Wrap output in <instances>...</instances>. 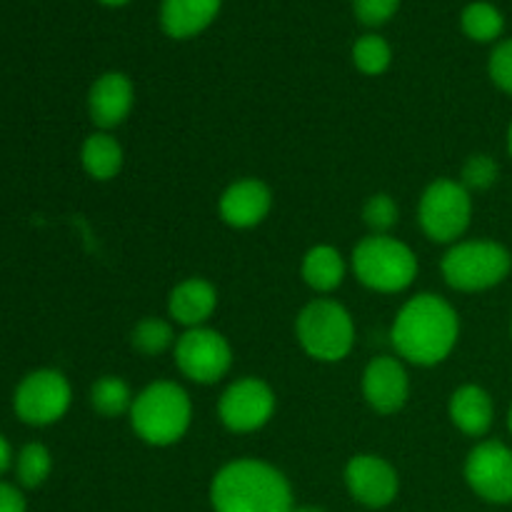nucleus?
<instances>
[{
	"instance_id": "f257e3e1",
	"label": "nucleus",
	"mask_w": 512,
	"mask_h": 512,
	"mask_svg": "<svg viewBox=\"0 0 512 512\" xmlns=\"http://www.w3.org/2000/svg\"><path fill=\"white\" fill-rule=\"evenodd\" d=\"M460 318L448 300L433 293H420L400 308L390 338L400 358L408 363L438 365L458 345Z\"/></svg>"
},
{
	"instance_id": "f03ea898",
	"label": "nucleus",
	"mask_w": 512,
	"mask_h": 512,
	"mask_svg": "<svg viewBox=\"0 0 512 512\" xmlns=\"http://www.w3.org/2000/svg\"><path fill=\"white\" fill-rule=\"evenodd\" d=\"M215 512H293V490L285 475L263 460H233L210 485Z\"/></svg>"
},
{
	"instance_id": "7ed1b4c3",
	"label": "nucleus",
	"mask_w": 512,
	"mask_h": 512,
	"mask_svg": "<svg viewBox=\"0 0 512 512\" xmlns=\"http://www.w3.org/2000/svg\"><path fill=\"white\" fill-rule=\"evenodd\" d=\"M130 428L143 443L153 448H168L185 438L193 420L190 395L170 380H158L140 390L128 413Z\"/></svg>"
},
{
	"instance_id": "20e7f679",
	"label": "nucleus",
	"mask_w": 512,
	"mask_h": 512,
	"mask_svg": "<svg viewBox=\"0 0 512 512\" xmlns=\"http://www.w3.org/2000/svg\"><path fill=\"white\" fill-rule=\"evenodd\" d=\"M353 273L375 293H403L418 278V258L398 238L368 235L353 250Z\"/></svg>"
},
{
	"instance_id": "39448f33",
	"label": "nucleus",
	"mask_w": 512,
	"mask_h": 512,
	"mask_svg": "<svg viewBox=\"0 0 512 512\" xmlns=\"http://www.w3.org/2000/svg\"><path fill=\"white\" fill-rule=\"evenodd\" d=\"M295 335L305 353L320 363L348 358L355 345V325L348 310L328 298H318L300 310Z\"/></svg>"
},
{
	"instance_id": "423d86ee",
	"label": "nucleus",
	"mask_w": 512,
	"mask_h": 512,
	"mask_svg": "<svg viewBox=\"0 0 512 512\" xmlns=\"http://www.w3.org/2000/svg\"><path fill=\"white\" fill-rule=\"evenodd\" d=\"M445 283L460 293H480L503 283L512 270V255L495 240H463L445 253Z\"/></svg>"
},
{
	"instance_id": "0eeeda50",
	"label": "nucleus",
	"mask_w": 512,
	"mask_h": 512,
	"mask_svg": "<svg viewBox=\"0 0 512 512\" xmlns=\"http://www.w3.org/2000/svg\"><path fill=\"white\" fill-rule=\"evenodd\" d=\"M473 218V200L463 183L438 178L425 188L418 205V223L433 243H458Z\"/></svg>"
},
{
	"instance_id": "6e6552de",
	"label": "nucleus",
	"mask_w": 512,
	"mask_h": 512,
	"mask_svg": "<svg viewBox=\"0 0 512 512\" xmlns=\"http://www.w3.org/2000/svg\"><path fill=\"white\" fill-rule=\"evenodd\" d=\"M70 400H73V390H70L68 378L58 370L43 368L20 380L15 388L13 408L23 423L45 428V425L58 423L68 413Z\"/></svg>"
},
{
	"instance_id": "1a4fd4ad",
	"label": "nucleus",
	"mask_w": 512,
	"mask_h": 512,
	"mask_svg": "<svg viewBox=\"0 0 512 512\" xmlns=\"http://www.w3.org/2000/svg\"><path fill=\"white\" fill-rule=\"evenodd\" d=\"M175 365L188 380L198 385H213L233 365V348L223 333L213 328H190L175 343Z\"/></svg>"
},
{
	"instance_id": "9d476101",
	"label": "nucleus",
	"mask_w": 512,
	"mask_h": 512,
	"mask_svg": "<svg viewBox=\"0 0 512 512\" xmlns=\"http://www.w3.org/2000/svg\"><path fill=\"white\" fill-rule=\"evenodd\" d=\"M275 413V393L265 380L240 378L220 395V423L230 433H255L265 428Z\"/></svg>"
},
{
	"instance_id": "9b49d317",
	"label": "nucleus",
	"mask_w": 512,
	"mask_h": 512,
	"mask_svg": "<svg viewBox=\"0 0 512 512\" xmlns=\"http://www.w3.org/2000/svg\"><path fill=\"white\" fill-rule=\"evenodd\" d=\"M465 480L488 503H512V450L500 440L478 443L465 460Z\"/></svg>"
},
{
	"instance_id": "f8f14e48",
	"label": "nucleus",
	"mask_w": 512,
	"mask_h": 512,
	"mask_svg": "<svg viewBox=\"0 0 512 512\" xmlns=\"http://www.w3.org/2000/svg\"><path fill=\"white\" fill-rule=\"evenodd\" d=\"M345 485L350 495L365 508H385L395 500L400 488L393 465L378 455H355L345 468Z\"/></svg>"
},
{
	"instance_id": "ddd939ff",
	"label": "nucleus",
	"mask_w": 512,
	"mask_h": 512,
	"mask_svg": "<svg viewBox=\"0 0 512 512\" xmlns=\"http://www.w3.org/2000/svg\"><path fill=\"white\" fill-rule=\"evenodd\" d=\"M363 395L370 408L380 415L403 410L410 395V380L403 363L388 355L370 360L363 373Z\"/></svg>"
},
{
	"instance_id": "4468645a",
	"label": "nucleus",
	"mask_w": 512,
	"mask_h": 512,
	"mask_svg": "<svg viewBox=\"0 0 512 512\" xmlns=\"http://www.w3.org/2000/svg\"><path fill=\"white\" fill-rule=\"evenodd\" d=\"M270 208H273V193L268 185L258 178L235 180L233 185L225 188L220 195V218L230 225V228L248 230L263 223L268 218Z\"/></svg>"
},
{
	"instance_id": "2eb2a0df",
	"label": "nucleus",
	"mask_w": 512,
	"mask_h": 512,
	"mask_svg": "<svg viewBox=\"0 0 512 512\" xmlns=\"http://www.w3.org/2000/svg\"><path fill=\"white\" fill-rule=\"evenodd\" d=\"M135 103L133 80L125 73H105L93 83L88 93L90 120L98 128L110 130L125 123Z\"/></svg>"
},
{
	"instance_id": "dca6fc26",
	"label": "nucleus",
	"mask_w": 512,
	"mask_h": 512,
	"mask_svg": "<svg viewBox=\"0 0 512 512\" xmlns=\"http://www.w3.org/2000/svg\"><path fill=\"white\" fill-rule=\"evenodd\" d=\"M218 308V290L205 278H188L173 288L168 298L170 318L185 328H200Z\"/></svg>"
},
{
	"instance_id": "f3484780",
	"label": "nucleus",
	"mask_w": 512,
	"mask_h": 512,
	"mask_svg": "<svg viewBox=\"0 0 512 512\" xmlns=\"http://www.w3.org/2000/svg\"><path fill=\"white\" fill-rule=\"evenodd\" d=\"M448 413L460 433L470 435V438H483L493 428L495 405L488 390H483L480 385H463L450 398Z\"/></svg>"
},
{
	"instance_id": "a211bd4d",
	"label": "nucleus",
	"mask_w": 512,
	"mask_h": 512,
	"mask_svg": "<svg viewBox=\"0 0 512 512\" xmlns=\"http://www.w3.org/2000/svg\"><path fill=\"white\" fill-rule=\"evenodd\" d=\"M220 3L223 0H163L160 25L170 38H193L218 18Z\"/></svg>"
},
{
	"instance_id": "6ab92c4d",
	"label": "nucleus",
	"mask_w": 512,
	"mask_h": 512,
	"mask_svg": "<svg viewBox=\"0 0 512 512\" xmlns=\"http://www.w3.org/2000/svg\"><path fill=\"white\" fill-rule=\"evenodd\" d=\"M300 273L315 293H333L345 280V260L333 245H315L305 253Z\"/></svg>"
},
{
	"instance_id": "aec40b11",
	"label": "nucleus",
	"mask_w": 512,
	"mask_h": 512,
	"mask_svg": "<svg viewBox=\"0 0 512 512\" xmlns=\"http://www.w3.org/2000/svg\"><path fill=\"white\" fill-rule=\"evenodd\" d=\"M80 160L90 178L95 180H113L123 168V148L110 133H93L85 138Z\"/></svg>"
},
{
	"instance_id": "412c9836",
	"label": "nucleus",
	"mask_w": 512,
	"mask_h": 512,
	"mask_svg": "<svg viewBox=\"0 0 512 512\" xmlns=\"http://www.w3.org/2000/svg\"><path fill=\"white\" fill-rule=\"evenodd\" d=\"M133 393L130 385L118 375H105L90 390V405L103 418H118V415L130 413L133 408Z\"/></svg>"
},
{
	"instance_id": "4be33fe9",
	"label": "nucleus",
	"mask_w": 512,
	"mask_h": 512,
	"mask_svg": "<svg viewBox=\"0 0 512 512\" xmlns=\"http://www.w3.org/2000/svg\"><path fill=\"white\" fill-rule=\"evenodd\" d=\"M460 25H463L465 35L470 40H478V43H493L495 38H500L505 28L503 13L495 8L493 3H470L468 8L463 10V18H460Z\"/></svg>"
},
{
	"instance_id": "5701e85b",
	"label": "nucleus",
	"mask_w": 512,
	"mask_h": 512,
	"mask_svg": "<svg viewBox=\"0 0 512 512\" xmlns=\"http://www.w3.org/2000/svg\"><path fill=\"white\" fill-rule=\"evenodd\" d=\"M130 343H133V348L138 350V353L160 355L165 353L170 345L178 343V340H175L173 325H170L168 320L143 318L135 325L133 333H130Z\"/></svg>"
},
{
	"instance_id": "b1692460",
	"label": "nucleus",
	"mask_w": 512,
	"mask_h": 512,
	"mask_svg": "<svg viewBox=\"0 0 512 512\" xmlns=\"http://www.w3.org/2000/svg\"><path fill=\"white\" fill-rule=\"evenodd\" d=\"M50 470H53V458L50 450L40 443H28L18 453V463H15V473L23 488L33 490L48 480Z\"/></svg>"
},
{
	"instance_id": "393cba45",
	"label": "nucleus",
	"mask_w": 512,
	"mask_h": 512,
	"mask_svg": "<svg viewBox=\"0 0 512 512\" xmlns=\"http://www.w3.org/2000/svg\"><path fill=\"white\" fill-rule=\"evenodd\" d=\"M393 60V50H390L388 40L380 35H363L355 40L353 45V63L360 73L365 75H380L390 68Z\"/></svg>"
},
{
	"instance_id": "a878e982",
	"label": "nucleus",
	"mask_w": 512,
	"mask_h": 512,
	"mask_svg": "<svg viewBox=\"0 0 512 512\" xmlns=\"http://www.w3.org/2000/svg\"><path fill=\"white\" fill-rule=\"evenodd\" d=\"M363 220L373 235H388L398 223V203L388 193L370 195L363 205Z\"/></svg>"
},
{
	"instance_id": "bb28decb",
	"label": "nucleus",
	"mask_w": 512,
	"mask_h": 512,
	"mask_svg": "<svg viewBox=\"0 0 512 512\" xmlns=\"http://www.w3.org/2000/svg\"><path fill=\"white\" fill-rule=\"evenodd\" d=\"M498 173V163H495L490 155H470L463 165V178H460V183H463V188L468 190V193L470 190H488L493 188L495 180H498Z\"/></svg>"
},
{
	"instance_id": "cd10ccee",
	"label": "nucleus",
	"mask_w": 512,
	"mask_h": 512,
	"mask_svg": "<svg viewBox=\"0 0 512 512\" xmlns=\"http://www.w3.org/2000/svg\"><path fill=\"white\" fill-rule=\"evenodd\" d=\"M488 70L493 83L498 85L500 90H505V93L512 95V38L503 40V43L493 50Z\"/></svg>"
},
{
	"instance_id": "c85d7f7f",
	"label": "nucleus",
	"mask_w": 512,
	"mask_h": 512,
	"mask_svg": "<svg viewBox=\"0 0 512 512\" xmlns=\"http://www.w3.org/2000/svg\"><path fill=\"white\" fill-rule=\"evenodd\" d=\"M355 15L365 25H383L398 13L400 0H355Z\"/></svg>"
},
{
	"instance_id": "c756f323",
	"label": "nucleus",
	"mask_w": 512,
	"mask_h": 512,
	"mask_svg": "<svg viewBox=\"0 0 512 512\" xmlns=\"http://www.w3.org/2000/svg\"><path fill=\"white\" fill-rule=\"evenodd\" d=\"M0 512H25V498L15 485L0 483Z\"/></svg>"
},
{
	"instance_id": "7c9ffc66",
	"label": "nucleus",
	"mask_w": 512,
	"mask_h": 512,
	"mask_svg": "<svg viewBox=\"0 0 512 512\" xmlns=\"http://www.w3.org/2000/svg\"><path fill=\"white\" fill-rule=\"evenodd\" d=\"M10 463H13V450H10L8 440L0 435V475L10 468Z\"/></svg>"
},
{
	"instance_id": "2f4dec72",
	"label": "nucleus",
	"mask_w": 512,
	"mask_h": 512,
	"mask_svg": "<svg viewBox=\"0 0 512 512\" xmlns=\"http://www.w3.org/2000/svg\"><path fill=\"white\" fill-rule=\"evenodd\" d=\"M103 5H110V8H118V5H125L130 3V0H100Z\"/></svg>"
},
{
	"instance_id": "473e14b6",
	"label": "nucleus",
	"mask_w": 512,
	"mask_h": 512,
	"mask_svg": "<svg viewBox=\"0 0 512 512\" xmlns=\"http://www.w3.org/2000/svg\"><path fill=\"white\" fill-rule=\"evenodd\" d=\"M293 512H325V510L313 508V505H303V508H293Z\"/></svg>"
},
{
	"instance_id": "72a5a7b5",
	"label": "nucleus",
	"mask_w": 512,
	"mask_h": 512,
	"mask_svg": "<svg viewBox=\"0 0 512 512\" xmlns=\"http://www.w3.org/2000/svg\"><path fill=\"white\" fill-rule=\"evenodd\" d=\"M508 150H510V155H512V123H510V130H508Z\"/></svg>"
},
{
	"instance_id": "f704fd0d",
	"label": "nucleus",
	"mask_w": 512,
	"mask_h": 512,
	"mask_svg": "<svg viewBox=\"0 0 512 512\" xmlns=\"http://www.w3.org/2000/svg\"><path fill=\"white\" fill-rule=\"evenodd\" d=\"M508 428H510V433H512V408H510V413H508Z\"/></svg>"
},
{
	"instance_id": "c9c22d12",
	"label": "nucleus",
	"mask_w": 512,
	"mask_h": 512,
	"mask_svg": "<svg viewBox=\"0 0 512 512\" xmlns=\"http://www.w3.org/2000/svg\"><path fill=\"white\" fill-rule=\"evenodd\" d=\"M510 333H512V325H510Z\"/></svg>"
}]
</instances>
